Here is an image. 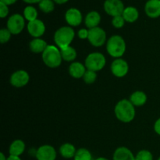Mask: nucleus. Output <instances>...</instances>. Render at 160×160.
Masks as SVG:
<instances>
[{
    "mask_svg": "<svg viewBox=\"0 0 160 160\" xmlns=\"http://www.w3.org/2000/svg\"><path fill=\"white\" fill-rule=\"evenodd\" d=\"M130 101L134 106L140 107V106H144L146 103L147 95L144 92L136 91L134 93L131 94V97H130Z\"/></svg>",
    "mask_w": 160,
    "mask_h": 160,
    "instance_id": "21",
    "label": "nucleus"
},
{
    "mask_svg": "<svg viewBox=\"0 0 160 160\" xmlns=\"http://www.w3.org/2000/svg\"><path fill=\"white\" fill-rule=\"evenodd\" d=\"M77 149L73 145L70 143H65L62 145L59 148V153L65 159H71L74 158Z\"/></svg>",
    "mask_w": 160,
    "mask_h": 160,
    "instance_id": "22",
    "label": "nucleus"
},
{
    "mask_svg": "<svg viewBox=\"0 0 160 160\" xmlns=\"http://www.w3.org/2000/svg\"><path fill=\"white\" fill-rule=\"evenodd\" d=\"M127 45L125 40L120 35H112L106 42V50L108 54L112 57L119 59L126 52Z\"/></svg>",
    "mask_w": 160,
    "mask_h": 160,
    "instance_id": "2",
    "label": "nucleus"
},
{
    "mask_svg": "<svg viewBox=\"0 0 160 160\" xmlns=\"http://www.w3.org/2000/svg\"><path fill=\"white\" fill-rule=\"evenodd\" d=\"M25 148H26V145H25L23 141L20 140V139L13 141L11 143L9 148V156H19L20 157V155L23 154V152L25 151Z\"/></svg>",
    "mask_w": 160,
    "mask_h": 160,
    "instance_id": "18",
    "label": "nucleus"
},
{
    "mask_svg": "<svg viewBox=\"0 0 160 160\" xmlns=\"http://www.w3.org/2000/svg\"><path fill=\"white\" fill-rule=\"evenodd\" d=\"M17 2V0H0V2L2 3H4L5 5L6 6H11V5L14 4Z\"/></svg>",
    "mask_w": 160,
    "mask_h": 160,
    "instance_id": "34",
    "label": "nucleus"
},
{
    "mask_svg": "<svg viewBox=\"0 0 160 160\" xmlns=\"http://www.w3.org/2000/svg\"><path fill=\"white\" fill-rule=\"evenodd\" d=\"M47 47H48L47 42L40 38L32 39L29 43L30 50L34 53H42V54Z\"/></svg>",
    "mask_w": 160,
    "mask_h": 160,
    "instance_id": "19",
    "label": "nucleus"
},
{
    "mask_svg": "<svg viewBox=\"0 0 160 160\" xmlns=\"http://www.w3.org/2000/svg\"><path fill=\"white\" fill-rule=\"evenodd\" d=\"M135 160H153V156L148 150H141L135 156Z\"/></svg>",
    "mask_w": 160,
    "mask_h": 160,
    "instance_id": "28",
    "label": "nucleus"
},
{
    "mask_svg": "<svg viewBox=\"0 0 160 160\" xmlns=\"http://www.w3.org/2000/svg\"><path fill=\"white\" fill-rule=\"evenodd\" d=\"M0 160H7V158L5 156V155L2 152L0 153Z\"/></svg>",
    "mask_w": 160,
    "mask_h": 160,
    "instance_id": "38",
    "label": "nucleus"
},
{
    "mask_svg": "<svg viewBox=\"0 0 160 160\" xmlns=\"http://www.w3.org/2000/svg\"><path fill=\"white\" fill-rule=\"evenodd\" d=\"M61 55H62V60L66 62H72L75 60L77 58L78 53H77L76 49L72 46H68L67 48H64L60 49Z\"/></svg>",
    "mask_w": 160,
    "mask_h": 160,
    "instance_id": "23",
    "label": "nucleus"
},
{
    "mask_svg": "<svg viewBox=\"0 0 160 160\" xmlns=\"http://www.w3.org/2000/svg\"><path fill=\"white\" fill-rule=\"evenodd\" d=\"M9 12V9L8 6L5 5L4 3L0 2V17L1 18H5L8 16Z\"/></svg>",
    "mask_w": 160,
    "mask_h": 160,
    "instance_id": "31",
    "label": "nucleus"
},
{
    "mask_svg": "<svg viewBox=\"0 0 160 160\" xmlns=\"http://www.w3.org/2000/svg\"><path fill=\"white\" fill-rule=\"evenodd\" d=\"M24 2L28 3V4H36V3H39L42 0H23Z\"/></svg>",
    "mask_w": 160,
    "mask_h": 160,
    "instance_id": "35",
    "label": "nucleus"
},
{
    "mask_svg": "<svg viewBox=\"0 0 160 160\" xmlns=\"http://www.w3.org/2000/svg\"><path fill=\"white\" fill-rule=\"evenodd\" d=\"M65 20L70 27H78L82 23V13L77 8H70L66 12Z\"/></svg>",
    "mask_w": 160,
    "mask_h": 160,
    "instance_id": "13",
    "label": "nucleus"
},
{
    "mask_svg": "<svg viewBox=\"0 0 160 160\" xmlns=\"http://www.w3.org/2000/svg\"><path fill=\"white\" fill-rule=\"evenodd\" d=\"M30 76L25 70H20L12 73L9 78L11 85L15 88H23L29 82Z\"/></svg>",
    "mask_w": 160,
    "mask_h": 160,
    "instance_id": "9",
    "label": "nucleus"
},
{
    "mask_svg": "<svg viewBox=\"0 0 160 160\" xmlns=\"http://www.w3.org/2000/svg\"><path fill=\"white\" fill-rule=\"evenodd\" d=\"M78 35L80 39H82V40L88 39V30L85 29V28L80 29L79 31H78Z\"/></svg>",
    "mask_w": 160,
    "mask_h": 160,
    "instance_id": "32",
    "label": "nucleus"
},
{
    "mask_svg": "<svg viewBox=\"0 0 160 160\" xmlns=\"http://www.w3.org/2000/svg\"><path fill=\"white\" fill-rule=\"evenodd\" d=\"M104 10L111 17H117L123 14L125 7L121 0H106L103 4Z\"/></svg>",
    "mask_w": 160,
    "mask_h": 160,
    "instance_id": "8",
    "label": "nucleus"
},
{
    "mask_svg": "<svg viewBox=\"0 0 160 160\" xmlns=\"http://www.w3.org/2000/svg\"><path fill=\"white\" fill-rule=\"evenodd\" d=\"M100 22H101V15L97 11L89 12L84 19V23L88 30L98 27Z\"/></svg>",
    "mask_w": 160,
    "mask_h": 160,
    "instance_id": "17",
    "label": "nucleus"
},
{
    "mask_svg": "<svg viewBox=\"0 0 160 160\" xmlns=\"http://www.w3.org/2000/svg\"><path fill=\"white\" fill-rule=\"evenodd\" d=\"M97 79V73L96 72L92 71V70H87V71L84 73V77H83V80L84 82L88 84H93Z\"/></svg>",
    "mask_w": 160,
    "mask_h": 160,
    "instance_id": "27",
    "label": "nucleus"
},
{
    "mask_svg": "<svg viewBox=\"0 0 160 160\" xmlns=\"http://www.w3.org/2000/svg\"><path fill=\"white\" fill-rule=\"evenodd\" d=\"M95 160H109V159H106V158H104V157H99V158H97V159H95Z\"/></svg>",
    "mask_w": 160,
    "mask_h": 160,
    "instance_id": "39",
    "label": "nucleus"
},
{
    "mask_svg": "<svg viewBox=\"0 0 160 160\" xmlns=\"http://www.w3.org/2000/svg\"><path fill=\"white\" fill-rule=\"evenodd\" d=\"M44 63L49 68H57L62 61L60 49L55 45H48L42 54Z\"/></svg>",
    "mask_w": 160,
    "mask_h": 160,
    "instance_id": "4",
    "label": "nucleus"
},
{
    "mask_svg": "<svg viewBox=\"0 0 160 160\" xmlns=\"http://www.w3.org/2000/svg\"><path fill=\"white\" fill-rule=\"evenodd\" d=\"M145 12L150 18L160 17V0H148L145 3Z\"/></svg>",
    "mask_w": 160,
    "mask_h": 160,
    "instance_id": "14",
    "label": "nucleus"
},
{
    "mask_svg": "<svg viewBox=\"0 0 160 160\" xmlns=\"http://www.w3.org/2000/svg\"><path fill=\"white\" fill-rule=\"evenodd\" d=\"M35 156L38 160H56L57 154L54 147L49 145H44L38 148Z\"/></svg>",
    "mask_w": 160,
    "mask_h": 160,
    "instance_id": "12",
    "label": "nucleus"
},
{
    "mask_svg": "<svg viewBox=\"0 0 160 160\" xmlns=\"http://www.w3.org/2000/svg\"><path fill=\"white\" fill-rule=\"evenodd\" d=\"M85 65L82 64L80 62H73L70 63L69 67V73L70 76L76 79H80L83 78L85 73L86 70Z\"/></svg>",
    "mask_w": 160,
    "mask_h": 160,
    "instance_id": "15",
    "label": "nucleus"
},
{
    "mask_svg": "<svg viewBox=\"0 0 160 160\" xmlns=\"http://www.w3.org/2000/svg\"><path fill=\"white\" fill-rule=\"evenodd\" d=\"M75 37V32L72 27L63 26L57 30L54 34V42L59 49L70 46Z\"/></svg>",
    "mask_w": 160,
    "mask_h": 160,
    "instance_id": "3",
    "label": "nucleus"
},
{
    "mask_svg": "<svg viewBox=\"0 0 160 160\" xmlns=\"http://www.w3.org/2000/svg\"><path fill=\"white\" fill-rule=\"evenodd\" d=\"M73 159L74 160H92V156L87 148H81L77 150Z\"/></svg>",
    "mask_w": 160,
    "mask_h": 160,
    "instance_id": "26",
    "label": "nucleus"
},
{
    "mask_svg": "<svg viewBox=\"0 0 160 160\" xmlns=\"http://www.w3.org/2000/svg\"><path fill=\"white\" fill-rule=\"evenodd\" d=\"M11 35L12 34L7 28H2L0 30V42L1 44H5L9 42Z\"/></svg>",
    "mask_w": 160,
    "mask_h": 160,
    "instance_id": "29",
    "label": "nucleus"
},
{
    "mask_svg": "<svg viewBox=\"0 0 160 160\" xmlns=\"http://www.w3.org/2000/svg\"><path fill=\"white\" fill-rule=\"evenodd\" d=\"M28 33L34 38H38L42 37L45 32V25L42 20L37 19L33 21L28 22L27 25Z\"/></svg>",
    "mask_w": 160,
    "mask_h": 160,
    "instance_id": "11",
    "label": "nucleus"
},
{
    "mask_svg": "<svg viewBox=\"0 0 160 160\" xmlns=\"http://www.w3.org/2000/svg\"><path fill=\"white\" fill-rule=\"evenodd\" d=\"M154 131L157 134L160 135V118L158 119L154 124Z\"/></svg>",
    "mask_w": 160,
    "mask_h": 160,
    "instance_id": "33",
    "label": "nucleus"
},
{
    "mask_svg": "<svg viewBox=\"0 0 160 160\" xmlns=\"http://www.w3.org/2000/svg\"><path fill=\"white\" fill-rule=\"evenodd\" d=\"M7 160H21L19 156H9L7 158Z\"/></svg>",
    "mask_w": 160,
    "mask_h": 160,
    "instance_id": "37",
    "label": "nucleus"
},
{
    "mask_svg": "<svg viewBox=\"0 0 160 160\" xmlns=\"http://www.w3.org/2000/svg\"><path fill=\"white\" fill-rule=\"evenodd\" d=\"M25 27V18L23 16L19 13L12 14L8 19L6 23V28L11 32V34H19L23 31Z\"/></svg>",
    "mask_w": 160,
    "mask_h": 160,
    "instance_id": "6",
    "label": "nucleus"
},
{
    "mask_svg": "<svg viewBox=\"0 0 160 160\" xmlns=\"http://www.w3.org/2000/svg\"><path fill=\"white\" fill-rule=\"evenodd\" d=\"M106 63V59L103 54L100 52H92L90 53L86 57L84 61L87 70H92V71H99L102 70Z\"/></svg>",
    "mask_w": 160,
    "mask_h": 160,
    "instance_id": "5",
    "label": "nucleus"
},
{
    "mask_svg": "<svg viewBox=\"0 0 160 160\" xmlns=\"http://www.w3.org/2000/svg\"><path fill=\"white\" fill-rule=\"evenodd\" d=\"M53 1H54L55 3H56V4L62 5V4H64V3L67 2L69 0H53Z\"/></svg>",
    "mask_w": 160,
    "mask_h": 160,
    "instance_id": "36",
    "label": "nucleus"
},
{
    "mask_svg": "<svg viewBox=\"0 0 160 160\" xmlns=\"http://www.w3.org/2000/svg\"><path fill=\"white\" fill-rule=\"evenodd\" d=\"M38 7L45 13H49L55 9V2L53 0H42L38 3Z\"/></svg>",
    "mask_w": 160,
    "mask_h": 160,
    "instance_id": "25",
    "label": "nucleus"
},
{
    "mask_svg": "<svg viewBox=\"0 0 160 160\" xmlns=\"http://www.w3.org/2000/svg\"><path fill=\"white\" fill-rule=\"evenodd\" d=\"M38 11L34 6H28L24 8L23 9V17L25 20H28V22L33 21L38 19Z\"/></svg>",
    "mask_w": 160,
    "mask_h": 160,
    "instance_id": "24",
    "label": "nucleus"
},
{
    "mask_svg": "<svg viewBox=\"0 0 160 160\" xmlns=\"http://www.w3.org/2000/svg\"><path fill=\"white\" fill-rule=\"evenodd\" d=\"M116 117L123 123H130L135 117V106L128 99H122L114 109Z\"/></svg>",
    "mask_w": 160,
    "mask_h": 160,
    "instance_id": "1",
    "label": "nucleus"
},
{
    "mask_svg": "<svg viewBox=\"0 0 160 160\" xmlns=\"http://www.w3.org/2000/svg\"><path fill=\"white\" fill-rule=\"evenodd\" d=\"M113 160H135V156L132 152L127 147H119L115 150L113 154Z\"/></svg>",
    "mask_w": 160,
    "mask_h": 160,
    "instance_id": "16",
    "label": "nucleus"
},
{
    "mask_svg": "<svg viewBox=\"0 0 160 160\" xmlns=\"http://www.w3.org/2000/svg\"><path fill=\"white\" fill-rule=\"evenodd\" d=\"M129 70V66L126 60L119 58L116 59L111 64V72L117 78H123Z\"/></svg>",
    "mask_w": 160,
    "mask_h": 160,
    "instance_id": "10",
    "label": "nucleus"
},
{
    "mask_svg": "<svg viewBox=\"0 0 160 160\" xmlns=\"http://www.w3.org/2000/svg\"><path fill=\"white\" fill-rule=\"evenodd\" d=\"M122 16L126 22L134 23L138 19L139 12L137 8L134 7V6H128L124 9Z\"/></svg>",
    "mask_w": 160,
    "mask_h": 160,
    "instance_id": "20",
    "label": "nucleus"
},
{
    "mask_svg": "<svg viewBox=\"0 0 160 160\" xmlns=\"http://www.w3.org/2000/svg\"><path fill=\"white\" fill-rule=\"evenodd\" d=\"M125 20L123 19V16H117V17H112V24L116 28H121L124 26Z\"/></svg>",
    "mask_w": 160,
    "mask_h": 160,
    "instance_id": "30",
    "label": "nucleus"
},
{
    "mask_svg": "<svg viewBox=\"0 0 160 160\" xmlns=\"http://www.w3.org/2000/svg\"><path fill=\"white\" fill-rule=\"evenodd\" d=\"M158 160H160V157L159 158V159H158Z\"/></svg>",
    "mask_w": 160,
    "mask_h": 160,
    "instance_id": "40",
    "label": "nucleus"
},
{
    "mask_svg": "<svg viewBox=\"0 0 160 160\" xmlns=\"http://www.w3.org/2000/svg\"><path fill=\"white\" fill-rule=\"evenodd\" d=\"M88 40L94 47L102 46L106 42V31L99 27L89 29Z\"/></svg>",
    "mask_w": 160,
    "mask_h": 160,
    "instance_id": "7",
    "label": "nucleus"
}]
</instances>
